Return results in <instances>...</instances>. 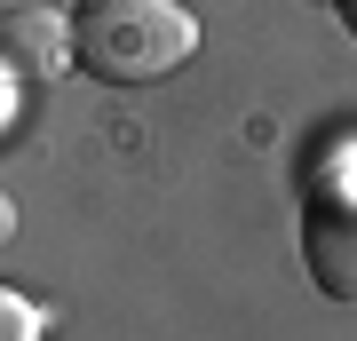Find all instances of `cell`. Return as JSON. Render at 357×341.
<instances>
[{
	"instance_id": "cell-2",
	"label": "cell",
	"mask_w": 357,
	"mask_h": 341,
	"mask_svg": "<svg viewBox=\"0 0 357 341\" xmlns=\"http://www.w3.org/2000/svg\"><path fill=\"white\" fill-rule=\"evenodd\" d=\"M302 270L326 302H357V143L310 175L302 199Z\"/></svg>"
},
{
	"instance_id": "cell-1",
	"label": "cell",
	"mask_w": 357,
	"mask_h": 341,
	"mask_svg": "<svg viewBox=\"0 0 357 341\" xmlns=\"http://www.w3.org/2000/svg\"><path fill=\"white\" fill-rule=\"evenodd\" d=\"M199 56V16L183 0H79L72 8V63L103 88H151Z\"/></svg>"
},
{
	"instance_id": "cell-3",
	"label": "cell",
	"mask_w": 357,
	"mask_h": 341,
	"mask_svg": "<svg viewBox=\"0 0 357 341\" xmlns=\"http://www.w3.org/2000/svg\"><path fill=\"white\" fill-rule=\"evenodd\" d=\"M0 63H8L24 88H48L56 72L72 63V16L56 8H0Z\"/></svg>"
},
{
	"instance_id": "cell-4",
	"label": "cell",
	"mask_w": 357,
	"mask_h": 341,
	"mask_svg": "<svg viewBox=\"0 0 357 341\" xmlns=\"http://www.w3.org/2000/svg\"><path fill=\"white\" fill-rule=\"evenodd\" d=\"M48 333V317H40L32 294H16V286H0V341H40Z\"/></svg>"
},
{
	"instance_id": "cell-6",
	"label": "cell",
	"mask_w": 357,
	"mask_h": 341,
	"mask_svg": "<svg viewBox=\"0 0 357 341\" xmlns=\"http://www.w3.org/2000/svg\"><path fill=\"white\" fill-rule=\"evenodd\" d=\"M342 24H349V32H357V0H342Z\"/></svg>"
},
{
	"instance_id": "cell-5",
	"label": "cell",
	"mask_w": 357,
	"mask_h": 341,
	"mask_svg": "<svg viewBox=\"0 0 357 341\" xmlns=\"http://www.w3.org/2000/svg\"><path fill=\"white\" fill-rule=\"evenodd\" d=\"M16 88H24V79H16L8 63H0V127H8V103H16Z\"/></svg>"
}]
</instances>
